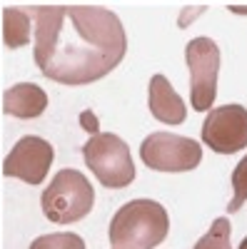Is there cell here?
<instances>
[{"label":"cell","mask_w":247,"mask_h":249,"mask_svg":"<svg viewBox=\"0 0 247 249\" xmlns=\"http://www.w3.org/2000/svg\"><path fill=\"white\" fill-rule=\"evenodd\" d=\"M35 65L60 85H90L128 53L120 18L100 5H33Z\"/></svg>","instance_id":"6da1fadb"},{"label":"cell","mask_w":247,"mask_h":249,"mask_svg":"<svg viewBox=\"0 0 247 249\" xmlns=\"http://www.w3.org/2000/svg\"><path fill=\"white\" fill-rule=\"evenodd\" d=\"M170 232V217L155 199H133L122 204L110 222V244L115 249H155Z\"/></svg>","instance_id":"7a4b0ae2"},{"label":"cell","mask_w":247,"mask_h":249,"mask_svg":"<svg viewBox=\"0 0 247 249\" xmlns=\"http://www.w3.org/2000/svg\"><path fill=\"white\" fill-rule=\"evenodd\" d=\"M93 204H95L93 184L77 170H60L40 197L45 219L55 224H73L88 217Z\"/></svg>","instance_id":"3957f363"},{"label":"cell","mask_w":247,"mask_h":249,"mask_svg":"<svg viewBox=\"0 0 247 249\" xmlns=\"http://www.w3.org/2000/svg\"><path fill=\"white\" fill-rule=\"evenodd\" d=\"M82 157L102 187L120 190L135 179V162L130 157V147L125 140H120L113 132L93 135L82 147Z\"/></svg>","instance_id":"277c9868"},{"label":"cell","mask_w":247,"mask_h":249,"mask_svg":"<svg viewBox=\"0 0 247 249\" xmlns=\"http://www.w3.org/2000/svg\"><path fill=\"white\" fill-rule=\"evenodd\" d=\"M140 160L157 172H190L202 160V144L190 137L152 132L140 144Z\"/></svg>","instance_id":"5b68a950"},{"label":"cell","mask_w":247,"mask_h":249,"mask_svg":"<svg viewBox=\"0 0 247 249\" xmlns=\"http://www.w3.org/2000/svg\"><path fill=\"white\" fill-rule=\"evenodd\" d=\"M185 62L190 70V100L197 112L212 107L217 95L220 48L212 37H195L185 48Z\"/></svg>","instance_id":"8992f818"},{"label":"cell","mask_w":247,"mask_h":249,"mask_svg":"<svg viewBox=\"0 0 247 249\" xmlns=\"http://www.w3.org/2000/svg\"><path fill=\"white\" fill-rule=\"evenodd\" d=\"M205 144L217 155H235L247 147V110L242 105H222L208 112L202 124Z\"/></svg>","instance_id":"52a82bcc"},{"label":"cell","mask_w":247,"mask_h":249,"mask_svg":"<svg viewBox=\"0 0 247 249\" xmlns=\"http://www.w3.org/2000/svg\"><path fill=\"white\" fill-rule=\"evenodd\" d=\"M55 160L53 144L43 137L25 135L15 142V147L3 162V175L23 179L28 184H40L48 177V170Z\"/></svg>","instance_id":"ba28073f"},{"label":"cell","mask_w":247,"mask_h":249,"mask_svg":"<svg viewBox=\"0 0 247 249\" xmlns=\"http://www.w3.org/2000/svg\"><path fill=\"white\" fill-rule=\"evenodd\" d=\"M148 97H150L148 100L150 112L155 120L168 122V124H182L188 120V107H185L182 97L175 92V88L170 85V80L165 75H152Z\"/></svg>","instance_id":"9c48e42d"},{"label":"cell","mask_w":247,"mask_h":249,"mask_svg":"<svg viewBox=\"0 0 247 249\" xmlns=\"http://www.w3.org/2000/svg\"><path fill=\"white\" fill-rule=\"evenodd\" d=\"M48 95L35 82H18L3 92V112L20 120H35L45 112Z\"/></svg>","instance_id":"30bf717a"},{"label":"cell","mask_w":247,"mask_h":249,"mask_svg":"<svg viewBox=\"0 0 247 249\" xmlns=\"http://www.w3.org/2000/svg\"><path fill=\"white\" fill-rule=\"evenodd\" d=\"M30 10L25 8H5L3 10V43L15 50L30 40Z\"/></svg>","instance_id":"8fae6325"},{"label":"cell","mask_w":247,"mask_h":249,"mask_svg":"<svg viewBox=\"0 0 247 249\" xmlns=\"http://www.w3.org/2000/svg\"><path fill=\"white\" fill-rule=\"evenodd\" d=\"M230 232H232L230 219L217 217V219L212 222V227H210V232L195 244V249H232V244H230Z\"/></svg>","instance_id":"7c38bea8"},{"label":"cell","mask_w":247,"mask_h":249,"mask_svg":"<svg viewBox=\"0 0 247 249\" xmlns=\"http://www.w3.org/2000/svg\"><path fill=\"white\" fill-rule=\"evenodd\" d=\"M30 249H85V242L73 232H55L38 237L30 244Z\"/></svg>","instance_id":"4fadbf2b"},{"label":"cell","mask_w":247,"mask_h":249,"mask_svg":"<svg viewBox=\"0 0 247 249\" xmlns=\"http://www.w3.org/2000/svg\"><path fill=\"white\" fill-rule=\"evenodd\" d=\"M232 187H235V195H232V199L228 204V210L237 212V210H242V204L247 202V155H245V160L237 162V167L232 172Z\"/></svg>","instance_id":"5bb4252c"},{"label":"cell","mask_w":247,"mask_h":249,"mask_svg":"<svg viewBox=\"0 0 247 249\" xmlns=\"http://www.w3.org/2000/svg\"><path fill=\"white\" fill-rule=\"evenodd\" d=\"M80 124H82V127H85L90 135H97V132H100V130H97V120H95V115H93L90 110H85V112L80 115Z\"/></svg>","instance_id":"9a60e30c"},{"label":"cell","mask_w":247,"mask_h":249,"mask_svg":"<svg viewBox=\"0 0 247 249\" xmlns=\"http://www.w3.org/2000/svg\"><path fill=\"white\" fill-rule=\"evenodd\" d=\"M200 13H205V8H192V10H182V15H180V28H188L190 23H192V15H200Z\"/></svg>","instance_id":"2e32d148"},{"label":"cell","mask_w":247,"mask_h":249,"mask_svg":"<svg viewBox=\"0 0 247 249\" xmlns=\"http://www.w3.org/2000/svg\"><path fill=\"white\" fill-rule=\"evenodd\" d=\"M230 10H232V13H240V15H242V13L247 15V8H230Z\"/></svg>","instance_id":"e0dca14e"},{"label":"cell","mask_w":247,"mask_h":249,"mask_svg":"<svg viewBox=\"0 0 247 249\" xmlns=\"http://www.w3.org/2000/svg\"><path fill=\"white\" fill-rule=\"evenodd\" d=\"M237 249H247V237H245V239L240 242V247H237Z\"/></svg>","instance_id":"ac0fdd59"},{"label":"cell","mask_w":247,"mask_h":249,"mask_svg":"<svg viewBox=\"0 0 247 249\" xmlns=\"http://www.w3.org/2000/svg\"><path fill=\"white\" fill-rule=\"evenodd\" d=\"M113 249H115V247H113Z\"/></svg>","instance_id":"d6986e66"}]
</instances>
